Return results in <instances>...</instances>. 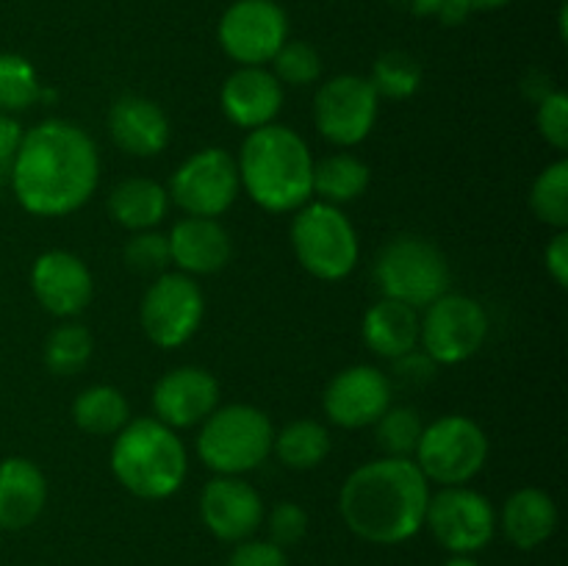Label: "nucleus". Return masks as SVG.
I'll use <instances>...</instances> for the list:
<instances>
[{
	"instance_id": "obj_8",
	"label": "nucleus",
	"mask_w": 568,
	"mask_h": 566,
	"mask_svg": "<svg viewBox=\"0 0 568 566\" xmlns=\"http://www.w3.org/2000/svg\"><path fill=\"white\" fill-rule=\"evenodd\" d=\"M427 483L466 486L488 461V436L471 416L447 414L425 425L414 453Z\"/></svg>"
},
{
	"instance_id": "obj_18",
	"label": "nucleus",
	"mask_w": 568,
	"mask_h": 566,
	"mask_svg": "<svg viewBox=\"0 0 568 566\" xmlns=\"http://www.w3.org/2000/svg\"><path fill=\"white\" fill-rule=\"evenodd\" d=\"M220 408V383L203 366H175L153 386L155 420L172 431L203 425Z\"/></svg>"
},
{
	"instance_id": "obj_28",
	"label": "nucleus",
	"mask_w": 568,
	"mask_h": 566,
	"mask_svg": "<svg viewBox=\"0 0 568 566\" xmlns=\"http://www.w3.org/2000/svg\"><path fill=\"white\" fill-rule=\"evenodd\" d=\"M272 453L288 469H314L331 453V431L316 420H294L275 431Z\"/></svg>"
},
{
	"instance_id": "obj_24",
	"label": "nucleus",
	"mask_w": 568,
	"mask_h": 566,
	"mask_svg": "<svg viewBox=\"0 0 568 566\" xmlns=\"http://www.w3.org/2000/svg\"><path fill=\"white\" fill-rule=\"evenodd\" d=\"M503 530L514 547H541L558 530V505L544 488H519L503 505Z\"/></svg>"
},
{
	"instance_id": "obj_13",
	"label": "nucleus",
	"mask_w": 568,
	"mask_h": 566,
	"mask_svg": "<svg viewBox=\"0 0 568 566\" xmlns=\"http://www.w3.org/2000/svg\"><path fill=\"white\" fill-rule=\"evenodd\" d=\"M381 111V98L369 78L336 75L316 89L314 125L322 139L336 148H355L372 133Z\"/></svg>"
},
{
	"instance_id": "obj_19",
	"label": "nucleus",
	"mask_w": 568,
	"mask_h": 566,
	"mask_svg": "<svg viewBox=\"0 0 568 566\" xmlns=\"http://www.w3.org/2000/svg\"><path fill=\"white\" fill-rule=\"evenodd\" d=\"M220 105L242 131L272 125L283 109V83L266 67H236L222 83Z\"/></svg>"
},
{
	"instance_id": "obj_3",
	"label": "nucleus",
	"mask_w": 568,
	"mask_h": 566,
	"mask_svg": "<svg viewBox=\"0 0 568 566\" xmlns=\"http://www.w3.org/2000/svg\"><path fill=\"white\" fill-rule=\"evenodd\" d=\"M239 183L258 209L294 214L314 200V155L294 128H255L236 155Z\"/></svg>"
},
{
	"instance_id": "obj_4",
	"label": "nucleus",
	"mask_w": 568,
	"mask_h": 566,
	"mask_svg": "<svg viewBox=\"0 0 568 566\" xmlns=\"http://www.w3.org/2000/svg\"><path fill=\"white\" fill-rule=\"evenodd\" d=\"M109 461L120 486L139 499H166L186 483V444L155 416L128 420L114 436Z\"/></svg>"
},
{
	"instance_id": "obj_1",
	"label": "nucleus",
	"mask_w": 568,
	"mask_h": 566,
	"mask_svg": "<svg viewBox=\"0 0 568 566\" xmlns=\"http://www.w3.org/2000/svg\"><path fill=\"white\" fill-rule=\"evenodd\" d=\"M9 181L28 214H75L98 192L100 150L78 122L53 117L22 133Z\"/></svg>"
},
{
	"instance_id": "obj_35",
	"label": "nucleus",
	"mask_w": 568,
	"mask_h": 566,
	"mask_svg": "<svg viewBox=\"0 0 568 566\" xmlns=\"http://www.w3.org/2000/svg\"><path fill=\"white\" fill-rule=\"evenodd\" d=\"M122 261L131 272L142 277H159L170 272V239L161 231H136L122 247Z\"/></svg>"
},
{
	"instance_id": "obj_5",
	"label": "nucleus",
	"mask_w": 568,
	"mask_h": 566,
	"mask_svg": "<svg viewBox=\"0 0 568 566\" xmlns=\"http://www.w3.org/2000/svg\"><path fill=\"white\" fill-rule=\"evenodd\" d=\"M275 425L270 414L258 405L233 403L216 408L200 425L197 458L216 475H239L253 472L272 455Z\"/></svg>"
},
{
	"instance_id": "obj_34",
	"label": "nucleus",
	"mask_w": 568,
	"mask_h": 566,
	"mask_svg": "<svg viewBox=\"0 0 568 566\" xmlns=\"http://www.w3.org/2000/svg\"><path fill=\"white\" fill-rule=\"evenodd\" d=\"M270 64L272 75L283 87H311V83H316L322 78L320 50L311 42H303V39H286Z\"/></svg>"
},
{
	"instance_id": "obj_37",
	"label": "nucleus",
	"mask_w": 568,
	"mask_h": 566,
	"mask_svg": "<svg viewBox=\"0 0 568 566\" xmlns=\"http://www.w3.org/2000/svg\"><path fill=\"white\" fill-rule=\"evenodd\" d=\"M266 527H270V542L286 549L305 538V533H308V514L297 503H292V499H283V503H277L270 511Z\"/></svg>"
},
{
	"instance_id": "obj_7",
	"label": "nucleus",
	"mask_w": 568,
	"mask_h": 566,
	"mask_svg": "<svg viewBox=\"0 0 568 566\" xmlns=\"http://www.w3.org/2000/svg\"><path fill=\"white\" fill-rule=\"evenodd\" d=\"M375 283L383 297L425 311L449 292L453 270L438 244L425 236H397L377 253Z\"/></svg>"
},
{
	"instance_id": "obj_36",
	"label": "nucleus",
	"mask_w": 568,
	"mask_h": 566,
	"mask_svg": "<svg viewBox=\"0 0 568 566\" xmlns=\"http://www.w3.org/2000/svg\"><path fill=\"white\" fill-rule=\"evenodd\" d=\"M536 125L544 142L558 153L568 150V94L564 89H552L538 100Z\"/></svg>"
},
{
	"instance_id": "obj_20",
	"label": "nucleus",
	"mask_w": 568,
	"mask_h": 566,
	"mask_svg": "<svg viewBox=\"0 0 568 566\" xmlns=\"http://www.w3.org/2000/svg\"><path fill=\"white\" fill-rule=\"evenodd\" d=\"M109 133L116 148L136 159H153L170 144V117L144 94H122L109 111Z\"/></svg>"
},
{
	"instance_id": "obj_21",
	"label": "nucleus",
	"mask_w": 568,
	"mask_h": 566,
	"mask_svg": "<svg viewBox=\"0 0 568 566\" xmlns=\"http://www.w3.org/2000/svg\"><path fill=\"white\" fill-rule=\"evenodd\" d=\"M172 264L183 275H214L233 255L227 228L214 216H183L166 233Z\"/></svg>"
},
{
	"instance_id": "obj_17",
	"label": "nucleus",
	"mask_w": 568,
	"mask_h": 566,
	"mask_svg": "<svg viewBox=\"0 0 568 566\" xmlns=\"http://www.w3.org/2000/svg\"><path fill=\"white\" fill-rule=\"evenodd\" d=\"M31 292L48 314L70 320L92 303L94 277L81 255L48 250L31 266Z\"/></svg>"
},
{
	"instance_id": "obj_38",
	"label": "nucleus",
	"mask_w": 568,
	"mask_h": 566,
	"mask_svg": "<svg viewBox=\"0 0 568 566\" xmlns=\"http://www.w3.org/2000/svg\"><path fill=\"white\" fill-rule=\"evenodd\" d=\"M227 566H288V558L286 549H281L277 544L247 538V542L236 544V549L227 558Z\"/></svg>"
},
{
	"instance_id": "obj_16",
	"label": "nucleus",
	"mask_w": 568,
	"mask_h": 566,
	"mask_svg": "<svg viewBox=\"0 0 568 566\" xmlns=\"http://www.w3.org/2000/svg\"><path fill=\"white\" fill-rule=\"evenodd\" d=\"M200 519L220 542H247L264 522V499L244 477L216 475L200 492Z\"/></svg>"
},
{
	"instance_id": "obj_9",
	"label": "nucleus",
	"mask_w": 568,
	"mask_h": 566,
	"mask_svg": "<svg viewBox=\"0 0 568 566\" xmlns=\"http://www.w3.org/2000/svg\"><path fill=\"white\" fill-rule=\"evenodd\" d=\"M488 314L469 294H442L419 316L422 353L436 366L464 364L488 338Z\"/></svg>"
},
{
	"instance_id": "obj_2",
	"label": "nucleus",
	"mask_w": 568,
	"mask_h": 566,
	"mask_svg": "<svg viewBox=\"0 0 568 566\" xmlns=\"http://www.w3.org/2000/svg\"><path fill=\"white\" fill-rule=\"evenodd\" d=\"M430 494V483L414 458L383 455L361 464L344 481L338 514L364 542L403 544L425 527Z\"/></svg>"
},
{
	"instance_id": "obj_40",
	"label": "nucleus",
	"mask_w": 568,
	"mask_h": 566,
	"mask_svg": "<svg viewBox=\"0 0 568 566\" xmlns=\"http://www.w3.org/2000/svg\"><path fill=\"white\" fill-rule=\"evenodd\" d=\"M544 264L547 272L552 275V281L560 289L568 286V231H555V236L549 239L547 250H544Z\"/></svg>"
},
{
	"instance_id": "obj_11",
	"label": "nucleus",
	"mask_w": 568,
	"mask_h": 566,
	"mask_svg": "<svg viewBox=\"0 0 568 566\" xmlns=\"http://www.w3.org/2000/svg\"><path fill=\"white\" fill-rule=\"evenodd\" d=\"M239 183L236 155L222 148H203L189 155L170 178V203L186 216H222L236 203Z\"/></svg>"
},
{
	"instance_id": "obj_39",
	"label": "nucleus",
	"mask_w": 568,
	"mask_h": 566,
	"mask_svg": "<svg viewBox=\"0 0 568 566\" xmlns=\"http://www.w3.org/2000/svg\"><path fill=\"white\" fill-rule=\"evenodd\" d=\"M394 366H397L399 381L414 383V386L433 381V375H436V364H433V361L427 358L419 347L410 350V353H405V355H399V358H394Z\"/></svg>"
},
{
	"instance_id": "obj_22",
	"label": "nucleus",
	"mask_w": 568,
	"mask_h": 566,
	"mask_svg": "<svg viewBox=\"0 0 568 566\" xmlns=\"http://www.w3.org/2000/svg\"><path fill=\"white\" fill-rule=\"evenodd\" d=\"M48 505V481L22 455L0 461V530H26Z\"/></svg>"
},
{
	"instance_id": "obj_26",
	"label": "nucleus",
	"mask_w": 568,
	"mask_h": 566,
	"mask_svg": "<svg viewBox=\"0 0 568 566\" xmlns=\"http://www.w3.org/2000/svg\"><path fill=\"white\" fill-rule=\"evenodd\" d=\"M131 420L125 394L109 383H94L72 400V422L89 436H116Z\"/></svg>"
},
{
	"instance_id": "obj_15",
	"label": "nucleus",
	"mask_w": 568,
	"mask_h": 566,
	"mask_svg": "<svg viewBox=\"0 0 568 566\" xmlns=\"http://www.w3.org/2000/svg\"><path fill=\"white\" fill-rule=\"evenodd\" d=\"M388 405H392V381L386 372L369 364L347 366L333 375L322 394L327 420L347 431L375 425Z\"/></svg>"
},
{
	"instance_id": "obj_30",
	"label": "nucleus",
	"mask_w": 568,
	"mask_h": 566,
	"mask_svg": "<svg viewBox=\"0 0 568 566\" xmlns=\"http://www.w3.org/2000/svg\"><path fill=\"white\" fill-rule=\"evenodd\" d=\"M94 338L81 322H64L44 342V366L53 375H78L92 361Z\"/></svg>"
},
{
	"instance_id": "obj_45",
	"label": "nucleus",
	"mask_w": 568,
	"mask_h": 566,
	"mask_svg": "<svg viewBox=\"0 0 568 566\" xmlns=\"http://www.w3.org/2000/svg\"><path fill=\"white\" fill-rule=\"evenodd\" d=\"M566 14H568V6L564 3L560 6V14H558V22H560V39L566 42Z\"/></svg>"
},
{
	"instance_id": "obj_23",
	"label": "nucleus",
	"mask_w": 568,
	"mask_h": 566,
	"mask_svg": "<svg viewBox=\"0 0 568 566\" xmlns=\"http://www.w3.org/2000/svg\"><path fill=\"white\" fill-rule=\"evenodd\" d=\"M364 344L381 358H399L419 347V311L397 300L381 297L361 322Z\"/></svg>"
},
{
	"instance_id": "obj_10",
	"label": "nucleus",
	"mask_w": 568,
	"mask_h": 566,
	"mask_svg": "<svg viewBox=\"0 0 568 566\" xmlns=\"http://www.w3.org/2000/svg\"><path fill=\"white\" fill-rule=\"evenodd\" d=\"M205 316V294L192 275L164 272L144 292L139 325L161 350H175L197 333Z\"/></svg>"
},
{
	"instance_id": "obj_32",
	"label": "nucleus",
	"mask_w": 568,
	"mask_h": 566,
	"mask_svg": "<svg viewBox=\"0 0 568 566\" xmlns=\"http://www.w3.org/2000/svg\"><path fill=\"white\" fill-rule=\"evenodd\" d=\"M42 98V83L31 61L20 53H0V114L31 109Z\"/></svg>"
},
{
	"instance_id": "obj_12",
	"label": "nucleus",
	"mask_w": 568,
	"mask_h": 566,
	"mask_svg": "<svg viewBox=\"0 0 568 566\" xmlns=\"http://www.w3.org/2000/svg\"><path fill=\"white\" fill-rule=\"evenodd\" d=\"M425 527L453 555H475L497 533V511L486 494L469 486H444L430 494Z\"/></svg>"
},
{
	"instance_id": "obj_42",
	"label": "nucleus",
	"mask_w": 568,
	"mask_h": 566,
	"mask_svg": "<svg viewBox=\"0 0 568 566\" xmlns=\"http://www.w3.org/2000/svg\"><path fill=\"white\" fill-rule=\"evenodd\" d=\"M388 3L410 17H436L444 0H388Z\"/></svg>"
},
{
	"instance_id": "obj_27",
	"label": "nucleus",
	"mask_w": 568,
	"mask_h": 566,
	"mask_svg": "<svg viewBox=\"0 0 568 566\" xmlns=\"http://www.w3.org/2000/svg\"><path fill=\"white\" fill-rule=\"evenodd\" d=\"M369 166L353 153H333L314 161V198L322 203H353L369 189Z\"/></svg>"
},
{
	"instance_id": "obj_31",
	"label": "nucleus",
	"mask_w": 568,
	"mask_h": 566,
	"mask_svg": "<svg viewBox=\"0 0 568 566\" xmlns=\"http://www.w3.org/2000/svg\"><path fill=\"white\" fill-rule=\"evenodd\" d=\"M422 78H425V72H422L416 55L405 53V50H386L383 55H377L369 81L377 98L408 100L419 92Z\"/></svg>"
},
{
	"instance_id": "obj_41",
	"label": "nucleus",
	"mask_w": 568,
	"mask_h": 566,
	"mask_svg": "<svg viewBox=\"0 0 568 566\" xmlns=\"http://www.w3.org/2000/svg\"><path fill=\"white\" fill-rule=\"evenodd\" d=\"M22 125L11 114H0V175L11 170V161H14L17 148L22 142Z\"/></svg>"
},
{
	"instance_id": "obj_29",
	"label": "nucleus",
	"mask_w": 568,
	"mask_h": 566,
	"mask_svg": "<svg viewBox=\"0 0 568 566\" xmlns=\"http://www.w3.org/2000/svg\"><path fill=\"white\" fill-rule=\"evenodd\" d=\"M530 209L538 222L566 231L568 228V161L558 159L544 166L530 189Z\"/></svg>"
},
{
	"instance_id": "obj_33",
	"label": "nucleus",
	"mask_w": 568,
	"mask_h": 566,
	"mask_svg": "<svg viewBox=\"0 0 568 566\" xmlns=\"http://www.w3.org/2000/svg\"><path fill=\"white\" fill-rule=\"evenodd\" d=\"M422 431L425 425H422L419 414L408 405H388L381 420L375 422L377 447L392 458H414Z\"/></svg>"
},
{
	"instance_id": "obj_6",
	"label": "nucleus",
	"mask_w": 568,
	"mask_h": 566,
	"mask_svg": "<svg viewBox=\"0 0 568 566\" xmlns=\"http://www.w3.org/2000/svg\"><path fill=\"white\" fill-rule=\"evenodd\" d=\"M288 239L300 266L325 283L344 281L358 266V233L338 205L322 200L305 203L303 209L294 211Z\"/></svg>"
},
{
	"instance_id": "obj_43",
	"label": "nucleus",
	"mask_w": 568,
	"mask_h": 566,
	"mask_svg": "<svg viewBox=\"0 0 568 566\" xmlns=\"http://www.w3.org/2000/svg\"><path fill=\"white\" fill-rule=\"evenodd\" d=\"M460 6H464L469 14H475V11H497L503 9V6H508L510 0H458Z\"/></svg>"
},
{
	"instance_id": "obj_14",
	"label": "nucleus",
	"mask_w": 568,
	"mask_h": 566,
	"mask_svg": "<svg viewBox=\"0 0 568 566\" xmlns=\"http://www.w3.org/2000/svg\"><path fill=\"white\" fill-rule=\"evenodd\" d=\"M216 39L239 67H264L288 39V17L275 0H236L222 14Z\"/></svg>"
},
{
	"instance_id": "obj_44",
	"label": "nucleus",
	"mask_w": 568,
	"mask_h": 566,
	"mask_svg": "<svg viewBox=\"0 0 568 566\" xmlns=\"http://www.w3.org/2000/svg\"><path fill=\"white\" fill-rule=\"evenodd\" d=\"M444 566H480V564H477L471 555H449V558L444 560Z\"/></svg>"
},
{
	"instance_id": "obj_25",
	"label": "nucleus",
	"mask_w": 568,
	"mask_h": 566,
	"mask_svg": "<svg viewBox=\"0 0 568 566\" xmlns=\"http://www.w3.org/2000/svg\"><path fill=\"white\" fill-rule=\"evenodd\" d=\"M170 211V194L153 178H125L109 194V214L125 231H153Z\"/></svg>"
}]
</instances>
